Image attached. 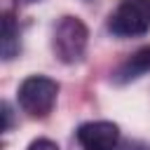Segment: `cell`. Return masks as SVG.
<instances>
[{
    "mask_svg": "<svg viewBox=\"0 0 150 150\" xmlns=\"http://www.w3.org/2000/svg\"><path fill=\"white\" fill-rule=\"evenodd\" d=\"M59 84L45 75H30L19 87V105L30 117H47L54 110Z\"/></svg>",
    "mask_w": 150,
    "mask_h": 150,
    "instance_id": "obj_2",
    "label": "cell"
},
{
    "mask_svg": "<svg viewBox=\"0 0 150 150\" xmlns=\"http://www.w3.org/2000/svg\"><path fill=\"white\" fill-rule=\"evenodd\" d=\"M2 117H5V124H2V131L9 129V122H12V112H9V103H2Z\"/></svg>",
    "mask_w": 150,
    "mask_h": 150,
    "instance_id": "obj_9",
    "label": "cell"
},
{
    "mask_svg": "<svg viewBox=\"0 0 150 150\" xmlns=\"http://www.w3.org/2000/svg\"><path fill=\"white\" fill-rule=\"evenodd\" d=\"M150 73V45L148 47H141L138 52H134L115 73H112V80L117 84H124V82H131L141 75Z\"/></svg>",
    "mask_w": 150,
    "mask_h": 150,
    "instance_id": "obj_5",
    "label": "cell"
},
{
    "mask_svg": "<svg viewBox=\"0 0 150 150\" xmlns=\"http://www.w3.org/2000/svg\"><path fill=\"white\" fill-rule=\"evenodd\" d=\"M87 40H89L87 26L77 16H63L56 23V28H54L52 47H54V54L59 56V61H63V63H77L84 56Z\"/></svg>",
    "mask_w": 150,
    "mask_h": 150,
    "instance_id": "obj_3",
    "label": "cell"
},
{
    "mask_svg": "<svg viewBox=\"0 0 150 150\" xmlns=\"http://www.w3.org/2000/svg\"><path fill=\"white\" fill-rule=\"evenodd\" d=\"M77 141L84 150H115L120 141V127L115 122H84L77 127Z\"/></svg>",
    "mask_w": 150,
    "mask_h": 150,
    "instance_id": "obj_4",
    "label": "cell"
},
{
    "mask_svg": "<svg viewBox=\"0 0 150 150\" xmlns=\"http://www.w3.org/2000/svg\"><path fill=\"white\" fill-rule=\"evenodd\" d=\"M21 45H19V26L14 21V16L9 12L2 14V38H0V54L5 61H12L19 54Z\"/></svg>",
    "mask_w": 150,
    "mask_h": 150,
    "instance_id": "obj_6",
    "label": "cell"
},
{
    "mask_svg": "<svg viewBox=\"0 0 150 150\" xmlns=\"http://www.w3.org/2000/svg\"><path fill=\"white\" fill-rule=\"evenodd\" d=\"M19 2H23V5H28V2H40V0H19Z\"/></svg>",
    "mask_w": 150,
    "mask_h": 150,
    "instance_id": "obj_10",
    "label": "cell"
},
{
    "mask_svg": "<svg viewBox=\"0 0 150 150\" xmlns=\"http://www.w3.org/2000/svg\"><path fill=\"white\" fill-rule=\"evenodd\" d=\"M115 150H150V145L143 143V141H124V143L117 145Z\"/></svg>",
    "mask_w": 150,
    "mask_h": 150,
    "instance_id": "obj_8",
    "label": "cell"
},
{
    "mask_svg": "<svg viewBox=\"0 0 150 150\" xmlns=\"http://www.w3.org/2000/svg\"><path fill=\"white\" fill-rule=\"evenodd\" d=\"M28 150H59V145L54 141H49V138H38V141H33L28 145Z\"/></svg>",
    "mask_w": 150,
    "mask_h": 150,
    "instance_id": "obj_7",
    "label": "cell"
},
{
    "mask_svg": "<svg viewBox=\"0 0 150 150\" xmlns=\"http://www.w3.org/2000/svg\"><path fill=\"white\" fill-rule=\"evenodd\" d=\"M108 30L117 38H138L150 30V0H122L108 16Z\"/></svg>",
    "mask_w": 150,
    "mask_h": 150,
    "instance_id": "obj_1",
    "label": "cell"
}]
</instances>
